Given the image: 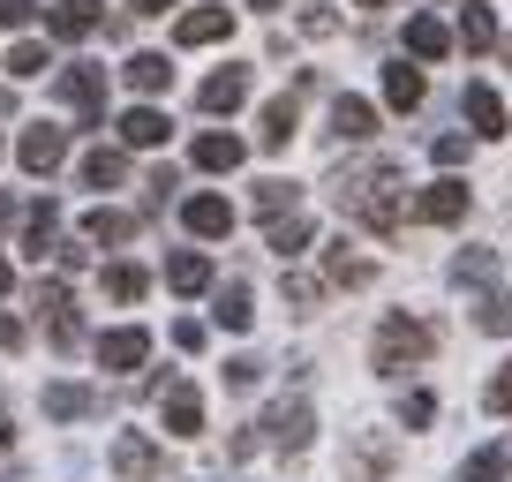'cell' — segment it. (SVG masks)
Segmentation results:
<instances>
[{
	"mask_svg": "<svg viewBox=\"0 0 512 482\" xmlns=\"http://www.w3.org/2000/svg\"><path fill=\"white\" fill-rule=\"evenodd\" d=\"M324 189H332V204L347 211L354 226H369V234H400V219H407V189H400V166H392V159L339 166Z\"/></svg>",
	"mask_w": 512,
	"mask_h": 482,
	"instance_id": "6da1fadb",
	"label": "cell"
},
{
	"mask_svg": "<svg viewBox=\"0 0 512 482\" xmlns=\"http://www.w3.org/2000/svg\"><path fill=\"white\" fill-rule=\"evenodd\" d=\"M430 347H437L430 324L407 317V309H392V317L377 324V339H369V370H377V377H407V370L430 362Z\"/></svg>",
	"mask_w": 512,
	"mask_h": 482,
	"instance_id": "7a4b0ae2",
	"label": "cell"
},
{
	"mask_svg": "<svg viewBox=\"0 0 512 482\" xmlns=\"http://www.w3.org/2000/svg\"><path fill=\"white\" fill-rule=\"evenodd\" d=\"M392 467H400L392 430H354V445H347V482H384Z\"/></svg>",
	"mask_w": 512,
	"mask_h": 482,
	"instance_id": "3957f363",
	"label": "cell"
},
{
	"mask_svg": "<svg viewBox=\"0 0 512 482\" xmlns=\"http://www.w3.org/2000/svg\"><path fill=\"white\" fill-rule=\"evenodd\" d=\"M113 475H121V482H159L166 475V452L151 445L144 430H121V437H113Z\"/></svg>",
	"mask_w": 512,
	"mask_h": 482,
	"instance_id": "277c9868",
	"label": "cell"
},
{
	"mask_svg": "<svg viewBox=\"0 0 512 482\" xmlns=\"http://www.w3.org/2000/svg\"><path fill=\"white\" fill-rule=\"evenodd\" d=\"M407 219H422V226H460L467 219V181H430V189L415 196V204H407Z\"/></svg>",
	"mask_w": 512,
	"mask_h": 482,
	"instance_id": "5b68a950",
	"label": "cell"
},
{
	"mask_svg": "<svg viewBox=\"0 0 512 482\" xmlns=\"http://www.w3.org/2000/svg\"><path fill=\"white\" fill-rule=\"evenodd\" d=\"M264 430V445H279V452H302L309 445V430H317V415H309V400H279L272 415L256 422Z\"/></svg>",
	"mask_w": 512,
	"mask_h": 482,
	"instance_id": "8992f818",
	"label": "cell"
},
{
	"mask_svg": "<svg viewBox=\"0 0 512 482\" xmlns=\"http://www.w3.org/2000/svg\"><path fill=\"white\" fill-rule=\"evenodd\" d=\"M159 415H166L174 437H196V430H204V392L181 385V377H166V385H159Z\"/></svg>",
	"mask_w": 512,
	"mask_h": 482,
	"instance_id": "52a82bcc",
	"label": "cell"
},
{
	"mask_svg": "<svg viewBox=\"0 0 512 482\" xmlns=\"http://www.w3.org/2000/svg\"><path fill=\"white\" fill-rule=\"evenodd\" d=\"M53 91H61V106H76L83 121H98V106H106V68H91V61H76L68 68L61 83H53Z\"/></svg>",
	"mask_w": 512,
	"mask_h": 482,
	"instance_id": "ba28073f",
	"label": "cell"
},
{
	"mask_svg": "<svg viewBox=\"0 0 512 482\" xmlns=\"http://www.w3.org/2000/svg\"><path fill=\"white\" fill-rule=\"evenodd\" d=\"M144 354H151V332L144 324H113L106 339H98V362H106V370H144Z\"/></svg>",
	"mask_w": 512,
	"mask_h": 482,
	"instance_id": "9c48e42d",
	"label": "cell"
},
{
	"mask_svg": "<svg viewBox=\"0 0 512 482\" xmlns=\"http://www.w3.org/2000/svg\"><path fill=\"white\" fill-rule=\"evenodd\" d=\"M16 159H23V174H53V166L68 159V129H23V144H16Z\"/></svg>",
	"mask_w": 512,
	"mask_h": 482,
	"instance_id": "30bf717a",
	"label": "cell"
},
{
	"mask_svg": "<svg viewBox=\"0 0 512 482\" xmlns=\"http://www.w3.org/2000/svg\"><path fill=\"white\" fill-rule=\"evenodd\" d=\"M181 226H189L196 241H219V234H234V204H226V196H189V204H181Z\"/></svg>",
	"mask_w": 512,
	"mask_h": 482,
	"instance_id": "8fae6325",
	"label": "cell"
},
{
	"mask_svg": "<svg viewBox=\"0 0 512 482\" xmlns=\"http://www.w3.org/2000/svg\"><path fill=\"white\" fill-rule=\"evenodd\" d=\"M181 46H219V38H234V8H189V16L174 23Z\"/></svg>",
	"mask_w": 512,
	"mask_h": 482,
	"instance_id": "7c38bea8",
	"label": "cell"
},
{
	"mask_svg": "<svg viewBox=\"0 0 512 482\" xmlns=\"http://www.w3.org/2000/svg\"><path fill=\"white\" fill-rule=\"evenodd\" d=\"M460 46V38L445 31L437 16H407V53H415V68H430V61H445V53Z\"/></svg>",
	"mask_w": 512,
	"mask_h": 482,
	"instance_id": "4fadbf2b",
	"label": "cell"
},
{
	"mask_svg": "<svg viewBox=\"0 0 512 482\" xmlns=\"http://www.w3.org/2000/svg\"><path fill=\"white\" fill-rule=\"evenodd\" d=\"M166 129H174V121H166L159 106H128V113H121V144H128V151H159Z\"/></svg>",
	"mask_w": 512,
	"mask_h": 482,
	"instance_id": "5bb4252c",
	"label": "cell"
},
{
	"mask_svg": "<svg viewBox=\"0 0 512 482\" xmlns=\"http://www.w3.org/2000/svg\"><path fill=\"white\" fill-rule=\"evenodd\" d=\"M332 136L339 144H369L377 136V106L369 98H332Z\"/></svg>",
	"mask_w": 512,
	"mask_h": 482,
	"instance_id": "9a60e30c",
	"label": "cell"
},
{
	"mask_svg": "<svg viewBox=\"0 0 512 482\" xmlns=\"http://www.w3.org/2000/svg\"><path fill=\"white\" fill-rule=\"evenodd\" d=\"M121 83H128V91H144V98H159L166 83H174V61H166V53H128Z\"/></svg>",
	"mask_w": 512,
	"mask_h": 482,
	"instance_id": "2e32d148",
	"label": "cell"
},
{
	"mask_svg": "<svg viewBox=\"0 0 512 482\" xmlns=\"http://www.w3.org/2000/svg\"><path fill=\"white\" fill-rule=\"evenodd\" d=\"M241 98H249V68H219V76H204L196 106H204V113H234Z\"/></svg>",
	"mask_w": 512,
	"mask_h": 482,
	"instance_id": "e0dca14e",
	"label": "cell"
},
{
	"mask_svg": "<svg viewBox=\"0 0 512 482\" xmlns=\"http://www.w3.org/2000/svg\"><path fill=\"white\" fill-rule=\"evenodd\" d=\"M196 166H204V174H234L241 166V136H226V129H204L196 136V151H189Z\"/></svg>",
	"mask_w": 512,
	"mask_h": 482,
	"instance_id": "ac0fdd59",
	"label": "cell"
},
{
	"mask_svg": "<svg viewBox=\"0 0 512 482\" xmlns=\"http://www.w3.org/2000/svg\"><path fill=\"white\" fill-rule=\"evenodd\" d=\"M467 121H475V136H505V98L490 91V83H467Z\"/></svg>",
	"mask_w": 512,
	"mask_h": 482,
	"instance_id": "d6986e66",
	"label": "cell"
},
{
	"mask_svg": "<svg viewBox=\"0 0 512 482\" xmlns=\"http://www.w3.org/2000/svg\"><path fill=\"white\" fill-rule=\"evenodd\" d=\"M46 23H53V38H91L98 23H106V8H98V0H61Z\"/></svg>",
	"mask_w": 512,
	"mask_h": 482,
	"instance_id": "ffe728a7",
	"label": "cell"
},
{
	"mask_svg": "<svg viewBox=\"0 0 512 482\" xmlns=\"http://www.w3.org/2000/svg\"><path fill=\"white\" fill-rule=\"evenodd\" d=\"M46 415L53 422H83V415H98V392L91 385H46Z\"/></svg>",
	"mask_w": 512,
	"mask_h": 482,
	"instance_id": "44dd1931",
	"label": "cell"
},
{
	"mask_svg": "<svg viewBox=\"0 0 512 482\" xmlns=\"http://www.w3.org/2000/svg\"><path fill=\"white\" fill-rule=\"evenodd\" d=\"M294 129H302V106H294V98H272V106H264V151H287L294 144Z\"/></svg>",
	"mask_w": 512,
	"mask_h": 482,
	"instance_id": "7402d4cb",
	"label": "cell"
},
{
	"mask_svg": "<svg viewBox=\"0 0 512 482\" xmlns=\"http://www.w3.org/2000/svg\"><path fill=\"white\" fill-rule=\"evenodd\" d=\"M384 98H392V106H400V113H415L422 106V98H430V76H422V68H384Z\"/></svg>",
	"mask_w": 512,
	"mask_h": 482,
	"instance_id": "603a6c76",
	"label": "cell"
},
{
	"mask_svg": "<svg viewBox=\"0 0 512 482\" xmlns=\"http://www.w3.org/2000/svg\"><path fill=\"white\" fill-rule=\"evenodd\" d=\"M369 272H377V264L354 257L347 241H332V249H324V279H332V287H369Z\"/></svg>",
	"mask_w": 512,
	"mask_h": 482,
	"instance_id": "cb8c5ba5",
	"label": "cell"
},
{
	"mask_svg": "<svg viewBox=\"0 0 512 482\" xmlns=\"http://www.w3.org/2000/svg\"><path fill=\"white\" fill-rule=\"evenodd\" d=\"M166 287H174V294H204L211 287V257H204V249H181V257L166 264Z\"/></svg>",
	"mask_w": 512,
	"mask_h": 482,
	"instance_id": "d4e9b609",
	"label": "cell"
},
{
	"mask_svg": "<svg viewBox=\"0 0 512 482\" xmlns=\"http://www.w3.org/2000/svg\"><path fill=\"white\" fill-rule=\"evenodd\" d=\"M452 38H460L467 53H490V46H497V16L482 8V0H467V8H460V31H452Z\"/></svg>",
	"mask_w": 512,
	"mask_h": 482,
	"instance_id": "484cf974",
	"label": "cell"
},
{
	"mask_svg": "<svg viewBox=\"0 0 512 482\" xmlns=\"http://www.w3.org/2000/svg\"><path fill=\"white\" fill-rule=\"evenodd\" d=\"M512 475V445H482L460 460V482H505Z\"/></svg>",
	"mask_w": 512,
	"mask_h": 482,
	"instance_id": "4316f807",
	"label": "cell"
},
{
	"mask_svg": "<svg viewBox=\"0 0 512 482\" xmlns=\"http://www.w3.org/2000/svg\"><path fill=\"white\" fill-rule=\"evenodd\" d=\"M53 226H61V211L53 204H31V219H23V257H53L61 241H53Z\"/></svg>",
	"mask_w": 512,
	"mask_h": 482,
	"instance_id": "83f0119b",
	"label": "cell"
},
{
	"mask_svg": "<svg viewBox=\"0 0 512 482\" xmlns=\"http://www.w3.org/2000/svg\"><path fill=\"white\" fill-rule=\"evenodd\" d=\"M144 294H151L144 264H106V302H144Z\"/></svg>",
	"mask_w": 512,
	"mask_h": 482,
	"instance_id": "f1b7e54d",
	"label": "cell"
},
{
	"mask_svg": "<svg viewBox=\"0 0 512 482\" xmlns=\"http://www.w3.org/2000/svg\"><path fill=\"white\" fill-rule=\"evenodd\" d=\"M83 181H91V189H121V181H128V159H121V151H106V144L83 151Z\"/></svg>",
	"mask_w": 512,
	"mask_h": 482,
	"instance_id": "f546056e",
	"label": "cell"
},
{
	"mask_svg": "<svg viewBox=\"0 0 512 482\" xmlns=\"http://www.w3.org/2000/svg\"><path fill=\"white\" fill-rule=\"evenodd\" d=\"M264 241H272V257H302V249H309V219H302V211H287V219L264 226Z\"/></svg>",
	"mask_w": 512,
	"mask_h": 482,
	"instance_id": "4dcf8cb0",
	"label": "cell"
},
{
	"mask_svg": "<svg viewBox=\"0 0 512 482\" xmlns=\"http://www.w3.org/2000/svg\"><path fill=\"white\" fill-rule=\"evenodd\" d=\"M219 324H226V332H249V324H256V294L241 287V279L219 287Z\"/></svg>",
	"mask_w": 512,
	"mask_h": 482,
	"instance_id": "1f68e13d",
	"label": "cell"
},
{
	"mask_svg": "<svg viewBox=\"0 0 512 482\" xmlns=\"http://www.w3.org/2000/svg\"><path fill=\"white\" fill-rule=\"evenodd\" d=\"M475 324H482L490 339H505V332H512V294H505V287H482V302H475Z\"/></svg>",
	"mask_w": 512,
	"mask_h": 482,
	"instance_id": "d6a6232c",
	"label": "cell"
},
{
	"mask_svg": "<svg viewBox=\"0 0 512 482\" xmlns=\"http://www.w3.org/2000/svg\"><path fill=\"white\" fill-rule=\"evenodd\" d=\"M452 279H460V287H497V257L490 249H460V257H452Z\"/></svg>",
	"mask_w": 512,
	"mask_h": 482,
	"instance_id": "836d02e7",
	"label": "cell"
},
{
	"mask_svg": "<svg viewBox=\"0 0 512 482\" xmlns=\"http://www.w3.org/2000/svg\"><path fill=\"white\" fill-rule=\"evenodd\" d=\"M128 234H136L128 211H91V219H83V241H128Z\"/></svg>",
	"mask_w": 512,
	"mask_h": 482,
	"instance_id": "e575fe53",
	"label": "cell"
},
{
	"mask_svg": "<svg viewBox=\"0 0 512 482\" xmlns=\"http://www.w3.org/2000/svg\"><path fill=\"white\" fill-rule=\"evenodd\" d=\"M256 211H264V219H287L294 211V181H256Z\"/></svg>",
	"mask_w": 512,
	"mask_h": 482,
	"instance_id": "d590c367",
	"label": "cell"
},
{
	"mask_svg": "<svg viewBox=\"0 0 512 482\" xmlns=\"http://www.w3.org/2000/svg\"><path fill=\"white\" fill-rule=\"evenodd\" d=\"M8 76H16V83H23V76H46V46H38V38H23V46L8 53Z\"/></svg>",
	"mask_w": 512,
	"mask_h": 482,
	"instance_id": "8d00e7d4",
	"label": "cell"
},
{
	"mask_svg": "<svg viewBox=\"0 0 512 482\" xmlns=\"http://www.w3.org/2000/svg\"><path fill=\"white\" fill-rule=\"evenodd\" d=\"M302 31H309V38H332V31H339V8H324V0H302Z\"/></svg>",
	"mask_w": 512,
	"mask_h": 482,
	"instance_id": "74e56055",
	"label": "cell"
},
{
	"mask_svg": "<svg viewBox=\"0 0 512 482\" xmlns=\"http://www.w3.org/2000/svg\"><path fill=\"white\" fill-rule=\"evenodd\" d=\"M400 422H407V430H430V422H437V400H430V392H407V400H400Z\"/></svg>",
	"mask_w": 512,
	"mask_h": 482,
	"instance_id": "f35d334b",
	"label": "cell"
},
{
	"mask_svg": "<svg viewBox=\"0 0 512 482\" xmlns=\"http://www.w3.org/2000/svg\"><path fill=\"white\" fill-rule=\"evenodd\" d=\"M482 407H490V415H512V362H505V370L490 377V392H482Z\"/></svg>",
	"mask_w": 512,
	"mask_h": 482,
	"instance_id": "ab89813d",
	"label": "cell"
},
{
	"mask_svg": "<svg viewBox=\"0 0 512 482\" xmlns=\"http://www.w3.org/2000/svg\"><path fill=\"white\" fill-rule=\"evenodd\" d=\"M256 377H264V362H256V354H234V362H226V385H234V392H249Z\"/></svg>",
	"mask_w": 512,
	"mask_h": 482,
	"instance_id": "60d3db41",
	"label": "cell"
},
{
	"mask_svg": "<svg viewBox=\"0 0 512 482\" xmlns=\"http://www.w3.org/2000/svg\"><path fill=\"white\" fill-rule=\"evenodd\" d=\"M287 302H294V309H317V302H324V287H317V279H302V272H294V279H287Z\"/></svg>",
	"mask_w": 512,
	"mask_h": 482,
	"instance_id": "b9f144b4",
	"label": "cell"
},
{
	"mask_svg": "<svg viewBox=\"0 0 512 482\" xmlns=\"http://www.w3.org/2000/svg\"><path fill=\"white\" fill-rule=\"evenodd\" d=\"M430 159H437V166H460V159H467V136H437Z\"/></svg>",
	"mask_w": 512,
	"mask_h": 482,
	"instance_id": "7bdbcfd3",
	"label": "cell"
},
{
	"mask_svg": "<svg viewBox=\"0 0 512 482\" xmlns=\"http://www.w3.org/2000/svg\"><path fill=\"white\" fill-rule=\"evenodd\" d=\"M174 347H181V354H196V347H204V324L181 317V324H174Z\"/></svg>",
	"mask_w": 512,
	"mask_h": 482,
	"instance_id": "ee69618b",
	"label": "cell"
},
{
	"mask_svg": "<svg viewBox=\"0 0 512 482\" xmlns=\"http://www.w3.org/2000/svg\"><path fill=\"white\" fill-rule=\"evenodd\" d=\"M0 23H8V31H23V23H31V0H0Z\"/></svg>",
	"mask_w": 512,
	"mask_h": 482,
	"instance_id": "f6af8a7d",
	"label": "cell"
},
{
	"mask_svg": "<svg viewBox=\"0 0 512 482\" xmlns=\"http://www.w3.org/2000/svg\"><path fill=\"white\" fill-rule=\"evenodd\" d=\"M0 347H23V324L16 317H0Z\"/></svg>",
	"mask_w": 512,
	"mask_h": 482,
	"instance_id": "bcb514c9",
	"label": "cell"
},
{
	"mask_svg": "<svg viewBox=\"0 0 512 482\" xmlns=\"http://www.w3.org/2000/svg\"><path fill=\"white\" fill-rule=\"evenodd\" d=\"M166 8H181V0H136V16H166Z\"/></svg>",
	"mask_w": 512,
	"mask_h": 482,
	"instance_id": "7dc6e473",
	"label": "cell"
},
{
	"mask_svg": "<svg viewBox=\"0 0 512 482\" xmlns=\"http://www.w3.org/2000/svg\"><path fill=\"white\" fill-rule=\"evenodd\" d=\"M8 445H16V422H8V415H0V452H8Z\"/></svg>",
	"mask_w": 512,
	"mask_h": 482,
	"instance_id": "c3c4849f",
	"label": "cell"
},
{
	"mask_svg": "<svg viewBox=\"0 0 512 482\" xmlns=\"http://www.w3.org/2000/svg\"><path fill=\"white\" fill-rule=\"evenodd\" d=\"M249 8H256V16H272V8H287V0H249Z\"/></svg>",
	"mask_w": 512,
	"mask_h": 482,
	"instance_id": "681fc988",
	"label": "cell"
},
{
	"mask_svg": "<svg viewBox=\"0 0 512 482\" xmlns=\"http://www.w3.org/2000/svg\"><path fill=\"white\" fill-rule=\"evenodd\" d=\"M8 279H16V264H8V257H0V294H8Z\"/></svg>",
	"mask_w": 512,
	"mask_h": 482,
	"instance_id": "f907efd6",
	"label": "cell"
},
{
	"mask_svg": "<svg viewBox=\"0 0 512 482\" xmlns=\"http://www.w3.org/2000/svg\"><path fill=\"white\" fill-rule=\"evenodd\" d=\"M362 8H384V0H362Z\"/></svg>",
	"mask_w": 512,
	"mask_h": 482,
	"instance_id": "816d5d0a",
	"label": "cell"
},
{
	"mask_svg": "<svg viewBox=\"0 0 512 482\" xmlns=\"http://www.w3.org/2000/svg\"><path fill=\"white\" fill-rule=\"evenodd\" d=\"M505 61H512V46H505Z\"/></svg>",
	"mask_w": 512,
	"mask_h": 482,
	"instance_id": "f5cc1de1",
	"label": "cell"
}]
</instances>
